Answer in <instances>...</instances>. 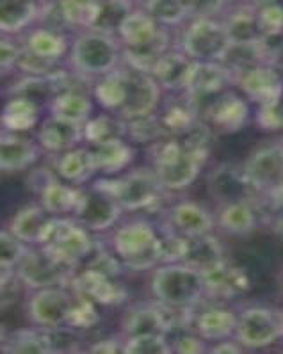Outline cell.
I'll return each mask as SVG.
<instances>
[{
  "label": "cell",
  "mask_w": 283,
  "mask_h": 354,
  "mask_svg": "<svg viewBox=\"0 0 283 354\" xmlns=\"http://www.w3.org/2000/svg\"><path fill=\"white\" fill-rule=\"evenodd\" d=\"M155 299L171 308H194L207 297L205 274L183 262L161 263L152 276Z\"/></svg>",
  "instance_id": "6da1fadb"
},
{
  "label": "cell",
  "mask_w": 283,
  "mask_h": 354,
  "mask_svg": "<svg viewBox=\"0 0 283 354\" xmlns=\"http://www.w3.org/2000/svg\"><path fill=\"white\" fill-rule=\"evenodd\" d=\"M152 164L166 191H182L198 178L208 155L185 150L176 138L158 139L150 148Z\"/></svg>",
  "instance_id": "7a4b0ae2"
},
{
  "label": "cell",
  "mask_w": 283,
  "mask_h": 354,
  "mask_svg": "<svg viewBox=\"0 0 283 354\" xmlns=\"http://www.w3.org/2000/svg\"><path fill=\"white\" fill-rule=\"evenodd\" d=\"M113 250L125 269L148 271L161 266V235L146 221H132L113 235Z\"/></svg>",
  "instance_id": "3957f363"
},
{
  "label": "cell",
  "mask_w": 283,
  "mask_h": 354,
  "mask_svg": "<svg viewBox=\"0 0 283 354\" xmlns=\"http://www.w3.org/2000/svg\"><path fill=\"white\" fill-rule=\"evenodd\" d=\"M123 48L116 36L91 30L80 34L70 52L71 66L77 73L88 77H104L120 66Z\"/></svg>",
  "instance_id": "277c9868"
},
{
  "label": "cell",
  "mask_w": 283,
  "mask_h": 354,
  "mask_svg": "<svg viewBox=\"0 0 283 354\" xmlns=\"http://www.w3.org/2000/svg\"><path fill=\"white\" fill-rule=\"evenodd\" d=\"M230 45L232 39L223 21L214 18H192L182 34L180 50L196 63H221Z\"/></svg>",
  "instance_id": "5b68a950"
},
{
  "label": "cell",
  "mask_w": 283,
  "mask_h": 354,
  "mask_svg": "<svg viewBox=\"0 0 283 354\" xmlns=\"http://www.w3.org/2000/svg\"><path fill=\"white\" fill-rule=\"evenodd\" d=\"M48 253H52L57 260L66 266L77 267L80 260L89 257L93 251V239L89 230L84 228L75 219L66 217H54L42 242Z\"/></svg>",
  "instance_id": "8992f818"
},
{
  "label": "cell",
  "mask_w": 283,
  "mask_h": 354,
  "mask_svg": "<svg viewBox=\"0 0 283 354\" xmlns=\"http://www.w3.org/2000/svg\"><path fill=\"white\" fill-rule=\"evenodd\" d=\"M105 189L113 192L123 210H143L155 205L166 189L157 173L152 169H134L121 178L98 180Z\"/></svg>",
  "instance_id": "52a82bcc"
},
{
  "label": "cell",
  "mask_w": 283,
  "mask_h": 354,
  "mask_svg": "<svg viewBox=\"0 0 283 354\" xmlns=\"http://www.w3.org/2000/svg\"><path fill=\"white\" fill-rule=\"evenodd\" d=\"M121 210L123 209L113 192L105 189L100 182H95L93 187L80 189L73 217L89 232H105L116 225Z\"/></svg>",
  "instance_id": "ba28073f"
},
{
  "label": "cell",
  "mask_w": 283,
  "mask_h": 354,
  "mask_svg": "<svg viewBox=\"0 0 283 354\" xmlns=\"http://www.w3.org/2000/svg\"><path fill=\"white\" fill-rule=\"evenodd\" d=\"M283 337V322L280 312L264 306H251L237 317L235 338L242 347L262 349Z\"/></svg>",
  "instance_id": "9c48e42d"
},
{
  "label": "cell",
  "mask_w": 283,
  "mask_h": 354,
  "mask_svg": "<svg viewBox=\"0 0 283 354\" xmlns=\"http://www.w3.org/2000/svg\"><path fill=\"white\" fill-rule=\"evenodd\" d=\"M123 75H125V100L116 116L127 121L154 114L163 95V89L155 82L154 77L130 66L123 68Z\"/></svg>",
  "instance_id": "30bf717a"
},
{
  "label": "cell",
  "mask_w": 283,
  "mask_h": 354,
  "mask_svg": "<svg viewBox=\"0 0 283 354\" xmlns=\"http://www.w3.org/2000/svg\"><path fill=\"white\" fill-rule=\"evenodd\" d=\"M233 75L221 63H194L191 82L185 91L198 116H203L208 105L217 100L223 93L228 91Z\"/></svg>",
  "instance_id": "8fae6325"
},
{
  "label": "cell",
  "mask_w": 283,
  "mask_h": 354,
  "mask_svg": "<svg viewBox=\"0 0 283 354\" xmlns=\"http://www.w3.org/2000/svg\"><path fill=\"white\" fill-rule=\"evenodd\" d=\"M17 269L18 278L27 287L39 290V288L57 287V285L66 283L75 267L66 266L64 262L55 259L54 254L48 253L45 248H42L38 251H27Z\"/></svg>",
  "instance_id": "7c38bea8"
},
{
  "label": "cell",
  "mask_w": 283,
  "mask_h": 354,
  "mask_svg": "<svg viewBox=\"0 0 283 354\" xmlns=\"http://www.w3.org/2000/svg\"><path fill=\"white\" fill-rule=\"evenodd\" d=\"M75 296L63 287H46L34 292L29 301V315L36 326L42 329H54L66 326Z\"/></svg>",
  "instance_id": "4fadbf2b"
},
{
  "label": "cell",
  "mask_w": 283,
  "mask_h": 354,
  "mask_svg": "<svg viewBox=\"0 0 283 354\" xmlns=\"http://www.w3.org/2000/svg\"><path fill=\"white\" fill-rule=\"evenodd\" d=\"M242 169L260 194L283 184V142H273L255 150Z\"/></svg>",
  "instance_id": "5bb4252c"
},
{
  "label": "cell",
  "mask_w": 283,
  "mask_h": 354,
  "mask_svg": "<svg viewBox=\"0 0 283 354\" xmlns=\"http://www.w3.org/2000/svg\"><path fill=\"white\" fill-rule=\"evenodd\" d=\"M208 194L223 205L235 203V201H253L257 203V198L262 196L250 180L246 178L244 169H239L230 164L217 166L216 169L210 171L207 178Z\"/></svg>",
  "instance_id": "9a60e30c"
},
{
  "label": "cell",
  "mask_w": 283,
  "mask_h": 354,
  "mask_svg": "<svg viewBox=\"0 0 283 354\" xmlns=\"http://www.w3.org/2000/svg\"><path fill=\"white\" fill-rule=\"evenodd\" d=\"M250 120V105L242 96L226 91L208 105L201 116L210 130L219 133H233L244 129Z\"/></svg>",
  "instance_id": "2e32d148"
},
{
  "label": "cell",
  "mask_w": 283,
  "mask_h": 354,
  "mask_svg": "<svg viewBox=\"0 0 283 354\" xmlns=\"http://www.w3.org/2000/svg\"><path fill=\"white\" fill-rule=\"evenodd\" d=\"M235 86L241 88L246 98L258 105L278 102L283 98V79L271 64H258L235 77Z\"/></svg>",
  "instance_id": "e0dca14e"
},
{
  "label": "cell",
  "mask_w": 283,
  "mask_h": 354,
  "mask_svg": "<svg viewBox=\"0 0 283 354\" xmlns=\"http://www.w3.org/2000/svg\"><path fill=\"white\" fill-rule=\"evenodd\" d=\"M194 63L196 61H192L182 50H171L170 48L163 57L158 59L150 75L154 77L163 91L179 95V93L188 91Z\"/></svg>",
  "instance_id": "ac0fdd59"
},
{
  "label": "cell",
  "mask_w": 283,
  "mask_h": 354,
  "mask_svg": "<svg viewBox=\"0 0 283 354\" xmlns=\"http://www.w3.org/2000/svg\"><path fill=\"white\" fill-rule=\"evenodd\" d=\"M167 226L171 232L182 237H198L210 234L214 228V217L205 207L194 201H179L167 210Z\"/></svg>",
  "instance_id": "d6986e66"
},
{
  "label": "cell",
  "mask_w": 283,
  "mask_h": 354,
  "mask_svg": "<svg viewBox=\"0 0 283 354\" xmlns=\"http://www.w3.org/2000/svg\"><path fill=\"white\" fill-rule=\"evenodd\" d=\"M203 274L205 283H207V296L216 297V299H232L250 290L251 287L248 272L242 267L228 263L226 260L205 271Z\"/></svg>",
  "instance_id": "ffe728a7"
},
{
  "label": "cell",
  "mask_w": 283,
  "mask_h": 354,
  "mask_svg": "<svg viewBox=\"0 0 283 354\" xmlns=\"http://www.w3.org/2000/svg\"><path fill=\"white\" fill-rule=\"evenodd\" d=\"M73 287L77 294L89 297L91 301L98 304H120L125 301L127 292L125 288L118 283L113 276L104 274V272L96 271V269H84L75 279H73Z\"/></svg>",
  "instance_id": "44dd1931"
},
{
  "label": "cell",
  "mask_w": 283,
  "mask_h": 354,
  "mask_svg": "<svg viewBox=\"0 0 283 354\" xmlns=\"http://www.w3.org/2000/svg\"><path fill=\"white\" fill-rule=\"evenodd\" d=\"M164 36H167L166 27L158 26L150 15L139 9L138 11L134 9L118 32L121 48H143V46L154 45Z\"/></svg>",
  "instance_id": "7402d4cb"
},
{
  "label": "cell",
  "mask_w": 283,
  "mask_h": 354,
  "mask_svg": "<svg viewBox=\"0 0 283 354\" xmlns=\"http://www.w3.org/2000/svg\"><path fill=\"white\" fill-rule=\"evenodd\" d=\"M84 139V125H75L70 121L59 120L55 116H48L42 123V129L38 133V141L42 148L54 153H63V151L77 148Z\"/></svg>",
  "instance_id": "603a6c76"
},
{
  "label": "cell",
  "mask_w": 283,
  "mask_h": 354,
  "mask_svg": "<svg viewBox=\"0 0 283 354\" xmlns=\"http://www.w3.org/2000/svg\"><path fill=\"white\" fill-rule=\"evenodd\" d=\"M39 157V146L15 132L0 133V171L17 173L33 166Z\"/></svg>",
  "instance_id": "cb8c5ba5"
},
{
  "label": "cell",
  "mask_w": 283,
  "mask_h": 354,
  "mask_svg": "<svg viewBox=\"0 0 283 354\" xmlns=\"http://www.w3.org/2000/svg\"><path fill=\"white\" fill-rule=\"evenodd\" d=\"M54 216L46 212L43 207L30 205L21 209L11 221V234L20 239L26 244H39L45 241V235L48 232Z\"/></svg>",
  "instance_id": "d4e9b609"
},
{
  "label": "cell",
  "mask_w": 283,
  "mask_h": 354,
  "mask_svg": "<svg viewBox=\"0 0 283 354\" xmlns=\"http://www.w3.org/2000/svg\"><path fill=\"white\" fill-rule=\"evenodd\" d=\"M163 125L164 133L170 138H179L183 132H188L189 129L200 121V116L196 113L194 105L188 98L185 93H179L176 98H171L164 105L163 113L157 114Z\"/></svg>",
  "instance_id": "484cf974"
},
{
  "label": "cell",
  "mask_w": 283,
  "mask_h": 354,
  "mask_svg": "<svg viewBox=\"0 0 283 354\" xmlns=\"http://www.w3.org/2000/svg\"><path fill=\"white\" fill-rule=\"evenodd\" d=\"M123 331L127 337H136V335H170V326H167L166 312L164 306L158 303V306H134L123 319Z\"/></svg>",
  "instance_id": "4316f807"
},
{
  "label": "cell",
  "mask_w": 283,
  "mask_h": 354,
  "mask_svg": "<svg viewBox=\"0 0 283 354\" xmlns=\"http://www.w3.org/2000/svg\"><path fill=\"white\" fill-rule=\"evenodd\" d=\"M196 333L207 342H219L235 335L237 315L228 308H207L194 319Z\"/></svg>",
  "instance_id": "83f0119b"
},
{
  "label": "cell",
  "mask_w": 283,
  "mask_h": 354,
  "mask_svg": "<svg viewBox=\"0 0 283 354\" xmlns=\"http://www.w3.org/2000/svg\"><path fill=\"white\" fill-rule=\"evenodd\" d=\"M182 262L205 272L219 266L221 262H225V251L221 242L210 234L188 237V248H185Z\"/></svg>",
  "instance_id": "f1b7e54d"
},
{
  "label": "cell",
  "mask_w": 283,
  "mask_h": 354,
  "mask_svg": "<svg viewBox=\"0 0 283 354\" xmlns=\"http://www.w3.org/2000/svg\"><path fill=\"white\" fill-rule=\"evenodd\" d=\"M91 151L96 171H102L105 175H116L134 160V148L123 138L93 146Z\"/></svg>",
  "instance_id": "f546056e"
},
{
  "label": "cell",
  "mask_w": 283,
  "mask_h": 354,
  "mask_svg": "<svg viewBox=\"0 0 283 354\" xmlns=\"http://www.w3.org/2000/svg\"><path fill=\"white\" fill-rule=\"evenodd\" d=\"M93 114V102L82 91H61L52 98L51 116L84 125Z\"/></svg>",
  "instance_id": "4dcf8cb0"
},
{
  "label": "cell",
  "mask_w": 283,
  "mask_h": 354,
  "mask_svg": "<svg viewBox=\"0 0 283 354\" xmlns=\"http://www.w3.org/2000/svg\"><path fill=\"white\" fill-rule=\"evenodd\" d=\"M38 17L39 8L34 0H0V32H21Z\"/></svg>",
  "instance_id": "1f68e13d"
},
{
  "label": "cell",
  "mask_w": 283,
  "mask_h": 354,
  "mask_svg": "<svg viewBox=\"0 0 283 354\" xmlns=\"http://www.w3.org/2000/svg\"><path fill=\"white\" fill-rule=\"evenodd\" d=\"M219 226L230 235H248L257 228V207L253 201H235L221 207Z\"/></svg>",
  "instance_id": "d6a6232c"
},
{
  "label": "cell",
  "mask_w": 283,
  "mask_h": 354,
  "mask_svg": "<svg viewBox=\"0 0 283 354\" xmlns=\"http://www.w3.org/2000/svg\"><path fill=\"white\" fill-rule=\"evenodd\" d=\"M39 120V105L26 96H15L2 109L0 123L9 132H27Z\"/></svg>",
  "instance_id": "836d02e7"
},
{
  "label": "cell",
  "mask_w": 283,
  "mask_h": 354,
  "mask_svg": "<svg viewBox=\"0 0 283 354\" xmlns=\"http://www.w3.org/2000/svg\"><path fill=\"white\" fill-rule=\"evenodd\" d=\"M42 194V207L54 217H63L66 214H73L79 201V189L64 185L55 178L46 180L39 191Z\"/></svg>",
  "instance_id": "e575fe53"
},
{
  "label": "cell",
  "mask_w": 283,
  "mask_h": 354,
  "mask_svg": "<svg viewBox=\"0 0 283 354\" xmlns=\"http://www.w3.org/2000/svg\"><path fill=\"white\" fill-rule=\"evenodd\" d=\"M57 173L68 182L82 184L96 173L93 151L88 148H71L63 151L57 160Z\"/></svg>",
  "instance_id": "d590c367"
},
{
  "label": "cell",
  "mask_w": 283,
  "mask_h": 354,
  "mask_svg": "<svg viewBox=\"0 0 283 354\" xmlns=\"http://www.w3.org/2000/svg\"><path fill=\"white\" fill-rule=\"evenodd\" d=\"M223 24L232 43H255L262 36V30L258 26L257 9L250 6L233 9Z\"/></svg>",
  "instance_id": "8d00e7d4"
},
{
  "label": "cell",
  "mask_w": 283,
  "mask_h": 354,
  "mask_svg": "<svg viewBox=\"0 0 283 354\" xmlns=\"http://www.w3.org/2000/svg\"><path fill=\"white\" fill-rule=\"evenodd\" d=\"M24 48H27L33 54L39 55V57L46 59V61L57 63L59 59L66 54L68 43L66 38L59 30L42 27V29H34L27 36Z\"/></svg>",
  "instance_id": "74e56055"
},
{
  "label": "cell",
  "mask_w": 283,
  "mask_h": 354,
  "mask_svg": "<svg viewBox=\"0 0 283 354\" xmlns=\"http://www.w3.org/2000/svg\"><path fill=\"white\" fill-rule=\"evenodd\" d=\"M132 11L134 6L130 0H100L96 17L89 29L111 34V36H118L123 21L127 20V17Z\"/></svg>",
  "instance_id": "f35d334b"
},
{
  "label": "cell",
  "mask_w": 283,
  "mask_h": 354,
  "mask_svg": "<svg viewBox=\"0 0 283 354\" xmlns=\"http://www.w3.org/2000/svg\"><path fill=\"white\" fill-rule=\"evenodd\" d=\"M96 102L109 113L118 114V111L123 105L125 100V75H123V68L118 66L116 70L107 73L96 82L93 89Z\"/></svg>",
  "instance_id": "ab89813d"
},
{
  "label": "cell",
  "mask_w": 283,
  "mask_h": 354,
  "mask_svg": "<svg viewBox=\"0 0 283 354\" xmlns=\"http://www.w3.org/2000/svg\"><path fill=\"white\" fill-rule=\"evenodd\" d=\"M2 351L13 354H48L52 353L51 340L45 329H20L9 335Z\"/></svg>",
  "instance_id": "60d3db41"
},
{
  "label": "cell",
  "mask_w": 283,
  "mask_h": 354,
  "mask_svg": "<svg viewBox=\"0 0 283 354\" xmlns=\"http://www.w3.org/2000/svg\"><path fill=\"white\" fill-rule=\"evenodd\" d=\"M125 138V120L116 114H98L84 123V141L96 146L111 139Z\"/></svg>",
  "instance_id": "b9f144b4"
},
{
  "label": "cell",
  "mask_w": 283,
  "mask_h": 354,
  "mask_svg": "<svg viewBox=\"0 0 283 354\" xmlns=\"http://www.w3.org/2000/svg\"><path fill=\"white\" fill-rule=\"evenodd\" d=\"M125 136L134 142L141 145H154L158 139L166 138L161 120L157 114H148V116L134 118L125 121Z\"/></svg>",
  "instance_id": "7bdbcfd3"
},
{
  "label": "cell",
  "mask_w": 283,
  "mask_h": 354,
  "mask_svg": "<svg viewBox=\"0 0 283 354\" xmlns=\"http://www.w3.org/2000/svg\"><path fill=\"white\" fill-rule=\"evenodd\" d=\"M145 11L163 27L180 26L189 18L183 0H146Z\"/></svg>",
  "instance_id": "ee69618b"
},
{
  "label": "cell",
  "mask_w": 283,
  "mask_h": 354,
  "mask_svg": "<svg viewBox=\"0 0 283 354\" xmlns=\"http://www.w3.org/2000/svg\"><path fill=\"white\" fill-rule=\"evenodd\" d=\"M68 27H84L89 29L98 11L100 0H57Z\"/></svg>",
  "instance_id": "f6af8a7d"
},
{
  "label": "cell",
  "mask_w": 283,
  "mask_h": 354,
  "mask_svg": "<svg viewBox=\"0 0 283 354\" xmlns=\"http://www.w3.org/2000/svg\"><path fill=\"white\" fill-rule=\"evenodd\" d=\"M123 353L129 354H170L173 353L167 335H136L123 342Z\"/></svg>",
  "instance_id": "bcb514c9"
},
{
  "label": "cell",
  "mask_w": 283,
  "mask_h": 354,
  "mask_svg": "<svg viewBox=\"0 0 283 354\" xmlns=\"http://www.w3.org/2000/svg\"><path fill=\"white\" fill-rule=\"evenodd\" d=\"M95 301H91L89 297L80 296L77 294L75 303H73V308H71L70 319H68V326L77 329H89L98 322V312H96Z\"/></svg>",
  "instance_id": "7dc6e473"
},
{
  "label": "cell",
  "mask_w": 283,
  "mask_h": 354,
  "mask_svg": "<svg viewBox=\"0 0 283 354\" xmlns=\"http://www.w3.org/2000/svg\"><path fill=\"white\" fill-rule=\"evenodd\" d=\"M26 242L15 237L11 232H0V267H13L17 269L18 263L27 254Z\"/></svg>",
  "instance_id": "c3c4849f"
},
{
  "label": "cell",
  "mask_w": 283,
  "mask_h": 354,
  "mask_svg": "<svg viewBox=\"0 0 283 354\" xmlns=\"http://www.w3.org/2000/svg\"><path fill=\"white\" fill-rule=\"evenodd\" d=\"M258 26L262 34L280 32L283 30V4L278 0H267L257 9Z\"/></svg>",
  "instance_id": "681fc988"
},
{
  "label": "cell",
  "mask_w": 283,
  "mask_h": 354,
  "mask_svg": "<svg viewBox=\"0 0 283 354\" xmlns=\"http://www.w3.org/2000/svg\"><path fill=\"white\" fill-rule=\"evenodd\" d=\"M51 340L52 353H75L79 351L80 337L79 329L71 328V326H59L54 329H45Z\"/></svg>",
  "instance_id": "f907efd6"
},
{
  "label": "cell",
  "mask_w": 283,
  "mask_h": 354,
  "mask_svg": "<svg viewBox=\"0 0 283 354\" xmlns=\"http://www.w3.org/2000/svg\"><path fill=\"white\" fill-rule=\"evenodd\" d=\"M258 46H260V52H262L264 63L275 66L278 61L283 59V30L262 34L260 39H258Z\"/></svg>",
  "instance_id": "816d5d0a"
},
{
  "label": "cell",
  "mask_w": 283,
  "mask_h": 354,
  "mask_svg": "<svg viewBox=\"0 0 283 354\" xmlns=\"http://www.w3.org/2000/svg\"><path fill=\"white\" fill-rule=\"evenodd\" d=\"M257 123L264 130H280L283 129V98L278 102L258 105Z\"/></svg>",
  "instance_id": "f5cc1de1"
},
{
  "label": "cell",
  "mask_w": 283,
  "mask_h": 354,
  "mask_svg": "<svg viewBox=\"0 0 283 354\" xmlns=\"http://www.w3.org/2000/svg\"><path fill=\"white\" fill-rule=\"evenodd\" d=\"M205 344H207V340H203L198 333H180L175 342H171V347H173V353L200 354L208 353V347Z\"/></svg>",
  "instance_id": "db71d44e"
},
{
  "label": "cell",
  "mask_w": 283,
  "mask_h": 354,
  "mask_svg": "<svg viewBox=\"0 0 283 354\" xmlns=\"http://www.w3.org/2000/svg\"><path fill=\"white\" fill-rule=\"evenodd\" d=\"M189 17L192 18H212L225 8L226 0H183Z\"/></svg>",
  "instance_id": "11a10c76"
},
{
  "label": "cell",
  "mask_w": 283,
  "mask_h": 354,
  "mask_svg": "<svg viewBox=\"0 0 283 354\" xmlns=\"http://www.w3.org/2000/svg\"><path fill=\"white\" fill-rule=\"evenodd\" d=\"M21 48L8 38H0V73L18 66Z\"/></svg>",
  "instance_id": "9f6ffc18"
},
{
  "label": "cell",
  "mask_w": 283,
  "mask_h": 354,
  "mask_svg": "<svg viewBox=\"0 0 283 354\" xmlns=\"http://www.w3.org/2000/svg\"><path fill=\"white\" fill-rule=\"evenodd\" d=\"M89 353H123V342L118 338H105V340H98L89 347Z\"/></svg>",
  "instance_id": "6f0895ef"
},
{
  "label": "cell",
  "mask_w": 283,
  "mask_h": 354,
  "mask_svg": "<svg viewBox=\"0 0 283 354\" xmlns=\"http://www.w3.org/2000/svg\"><path fill=\"white\" fill-rule=\"evenodd\" d=\"M208 353H216V354H225V353H242V347L239 342H232L230 338H225V340L216 342V346L210 347Z\"/></svg>",
  "instance_id": "680465c9"
},
{
  "label": "cell",
  "mask_w": 283,
  "mask_h": 354,
  "mask_svg": "<svg viewBox=\"0 0 283 354\" xmlns=\"http://www.w3.org/2000/svg\"><path fill=\"white\" fill-rule=\"evenodd\" d=\"M15 279L13 267H0V294H4Z\"/></svg>",
  "instance_id": "91938a15"
},
{
  "label": "cell",
  "mask_w": 283,
  "mask_h": 354,
  "mask_svg": "<svg viewBox=\"0 0 283 354\" xmlns=\"http://www.w3.org/2000/svg\"><path fill=\"white\" fill-rule=\"evenodd\" d=\"M273 230H275L276 234L282 235L283 237V209L276 210L275 212V219H273Z\"/></svg>",
  "instance_id": "94428289"
},
{
  "label": "cell",
  "mask_w": 283,
  "mask_h": 354,
  "mask_svg": "<svg viewBox=\"0 0 283 354\" xmlns=\"http://www.w3.org/2000/svg\"><path fill=\"white\" fill-rule=\"evenodd\" d=\"M34 2H51V0H34Z\"/></svg>",
  "instance_id": "6125c7cd"
},
{
  "label": "cell",
  "mask_w": 283,
  "mask_h": 354,
  "mask_svg": "<svg viewBox=\"0 0 283 354\" xmlns=\"http://www.w3.org/2000/svg\"><path fill=\"white\" fill-rule=\"evenodd\" d=\"M280 317H282V322H283V310H282V312H280Z\"/></svg>",
  "instance_id": "be15d7a7"
}]
</instances>
